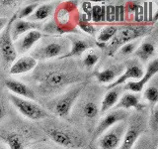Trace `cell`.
I'll use <instances>...</instances> for the list:
<instances>
[{"label": "cell", "instance_id": "ac0fdd59", "mask_svg": "<svg viewBox=\"0 0 158 149\" xmlns=\"http://www.w3.org/2000/svg\"><path fill=\"white\" fill-rule=\"evenodd\" d=\"M121 91L122 89L120 87L113 88L109 89L103 98L101 108L99 109V111H100L102 113H104L108 111H110L112 107L116 106V104L118 103V99H120V97H121V93H122Z\"/></svg>", "mask_w": 158, "mask_h": 149}, {"label": "cell", "instance_id": "d6a6232c", "mask_svg": "<svg viewBox=\"0 0 158 149\" xmlns=\"http://www.w3.org/2000/svg\"><path fill=\"white\" fill-rule=\"evenodd\" d=\"M125 7H126V11H127L130 14H133L138 12V10L140 9V5L136 2H130L127 5H125Z\"/></svg>", "mask_w": 158, "mask_h": 149}, {"label": "cell", "instance_id": "8d00e7d4", "mask_svg": "<svg viewBox=\"0 0 158 149\" xmlns=\"http://www.w3.org/2000/svg\"><path fill=\"white\" fill-rule=\"evenodd\" d=\"M5 114H6V111H5L4 106H0V120L5 116Z\"/></svg>", "mask_w": 158, "mask_h": 149}, {"label": "cell", "instance_id": "7c38bea8", "mask_svg": "<svg viewBox=\"0 0 158 149\" xmlns=\"http://www.w3.org/2000/svg\"><path fill=\"white\" fill-rule=\"evenodd\" d=\"M37 66V60L32 56H24L14 61L9 70L10 74H22L32 71Z\"/></svg>", "mask_w": 158, "mask_h": 149}, {"label": "cell", "instance_id": "d4e9b609", "mask_svg": "<svg viewBox=\"0 0 158 149\" xmlns=\"http://www.w3.org/2000/svg\"><path fill=\"white\" fill-rule=\"evenodd\" d=\"M106 18V13H105V5H95L92 7L91 14H90V19L93 22L99 23L105 21Z\"/></svg>", "mask_w": 158, "mask_h": 149}, {"label": "cell", "instance_id": "d590c367", "mask_svg": "<svg viewBox=\"0 0 158 149\" xmlns=\"http://www.w3.org/2000/svg\"><path fill=\"white\" fill-rule=\"evenodd\" d=\"M8 21H9V19L4 18V17H0V32L3 31V30L5 29V27L7 26Z\"/></svg>", "mask_w": 158, "mask_h": 149}, {"label": "cell", "instance_id": "603a6c76", "mask_svg": "<svg viewBox=\"0 0 158 149\" xmlns=\"http://www.w3.org/2000/svg\"><path fill=\"white\" fill-rule=\"evenodd\" d=\"M117 31H118V27L114 26V25H109V26H106L101 31V33L99 34V36L97 38L98 45L102 46V44H103V46L106 47L107 46L106 43L111 41V40L113 39V37L115 36Z\"/></svg>", "mask_w": 158, "mask_h": 149}, {"label": "cell", "instance_id": "836d02e7", "mask_svg": "<svg viewBox=\"0 0 158 149\" xmlns=\"http://www.w3.org/2000/svg\"><path fill=\"white\" fill-rule=\"evenodd\" d=\"M92 7H93V5L91 4V2H89V1H84L82 3V5H81V8L83 10L84 14H85L89 19H90V14H91Z\"/></svg>", "mask_w": 158, "mask_h": 149}, {"label": "cell", "instance_id": "8fae6325", "mask_svg": "<svg viewBox=\"0 0 158 149\" xmlns=\"http://www.w3.org/2000/svg\"><path fill=\"white\" fill-rule=\"evenodd\" d=\"M143 74H144V72L142 71V69L139 66H136V65L130 66L128 68H127L126 71L123 72L115 82L108 84L107 88L110 89L113 88L120 87L121 84L127 83L128 79H136V81H138V79H140L143 77Z\"/></svg>", "mask_w": 158, "mask_h": 149}, {"label": "cell", "instance_id": "3957f363", "mask_svg": "<svg viewBox=\"0 0 158 149\" xmlns=\"http://www.w3.org/2000/svg\"><path fill=\"white\" fill-rule=\"evenodd\" d=\"M9 97L13 106L25 117L33 119V120H41V119L47 118L48 116V114L44 108L38 106L37 103L33 102L32 101L19 97L17 96H14V94H10Z\"/></svg>", "mask_w": 158, "mask_h": 149}, {"label": "cell", "instance_id": "f35d334b", "mask_svg": "<svg viewBox=\"0 0 158 149\" xmlns=\"http://www.w3.org/2000/svg\"><path fill=\"white\" fill-rule=\"evenodd\" d=\"M37 149H47V148H37Z\"/></svg>", "mask_w": 158, "mask_h": 149}, {"label": "cell", "instance_id": "30bf717a", "mask_svg": "<svg viewBox=\"0 0 158 149\" xmlns=\"http://www.w3.org/2000/svg\"><path fill=\"white\" fill-rule=\"evenodd\" d=\"M44 37V34L39 30H32L29 31L21 38H18L16 43L14 44L16 52L18 53H26L31 50L33 46L38 41H40Z\"/></svg>", "mask_w": 158, "mask_h": 149}, {"label": "cell", "instance_id": "83f0119b", "mask_svg": "<svg viewBox=\"0 0 158 149\" xmlns=\"http://www.w3.org/2000/svg\"><path fill=\"white\" fill-rule=\"evenodd\" d=\"M39 6V3H32L29 4L27 6H25L23 9H21L19 11V13L17 14V19H24L30 17L31 15L35 12V10L37 9V7Z\"/></svg>", "mask_w": 158, "mask_h": 149}, {"label": "cell", "instance_id": "44dd1931", "mask_svg": "<svg viewBox=\"0 0 158 149\" xmlns=\"http://www.w3.org/2000/svg\"><path fill=\"white\" fill-rule=\"evenodd\" d=\"M154 54L155 46L151 42H144L140 44L135 51V55L142 62H147Z\"/></svg>", "mask_w": 158, "mask_h": 149}, {"label": "cell", "instance_id": "e0dca14e", "mask_svg": "<svg viewBox=\"0 0 158 149\" xmlns=\"http://www.w3.org/2000/svg\"><path fill=\"white\" fill-rule=\"evenodd\" d=\"M69 83V77L65 74L52 72L48 74L44 79V84L49 89H57Z\"/></svg>", "mask_w": 158, "mask_h": 149}, {"label": "cell", "instance_id": "74e56055", "mask_svg": "<svg viewBox=\"0 0 158 149\" xmlns=\"http://www.w3.org/2000/svg\"><path fill=\"white\" fill-rule=\"evenodd\" d=\"M1 3H4V5H13L16 2L15 1H1Z\"/></svg>", "mask_w": 158, "mask_h": 149}, {"label": "cell", "instance_id": "5b68a950", "mask_svg": "<svg viewBox=\"0 0 158 149\" xmlns=\"http://www.w3.org/2000/svg\"><path fill=\"white\" fill-rule=\"evenodd\" d=\"M82 91V86L76 87L72 89H70L69 92H67L64 96H62L58 101L54 103V111L59 115L60 117L66 118L69 115L71 108L73 106L74 102L77 99L78 96L80 94Z\"/></svg>", "mask_w": 158, "mask_h": 149}, {"label": "cell", "instance_id": "1f68e13d", "mask_svg": "<svg viewBox=\"0 0 158 149\" xmlns=\"http://www.w3.org/2000/svg\"><path fill=\"white\" fill-rule=\"evenodd\" d=\"M105 13H106L105 21H108V22L115 21V6H114V5L105 6Z\"/></svg>", "mask_w": 158, "mask_h": 149}, {"label": "cell", "instance_id": "4fadbf2b", "mask_svg": "<svg viewBox=\"0 0 158 149\" xmlns=\"http://www.w3.org/2000/svg\"><path fill=\"white\" fill-rule=\"evenodd\" d=\"M5 86H6V88L10 92L14 93V96H17L19 97H22V98L26 99H35V97H36L33 89H31L28 86L19 81L7 79L5 82Z\"/></svg>", "mask_w": 158, "mask_h": 149}, {"label": "cell", "instance_id": "52a82bcc", "mask_svg": "<svg viewBox=\"0 0 158 149\" xmlns=\"http://www.w3.org/2000/svg\"><path fill=\"white\" fill-rule=\"evenodd\" d=\"M67 53L66 47L63 42L60 41H53L47 44L46 46H43L40 48L37 53L32 56L35 59H52V58H61Z\"/></svg>", "mask_w": 158, "mask_h": 149}, {"label": "cell", "instance_id": "f546056e", "mask_svg": "<svg viewBox=\"0 0 158 149\" xmlns=\"http://www.w3.org/2000/svg\"><path fill=\"white\" fill-rule=\"evenodd\" d=\"M136 41H131L130 43H127L125 45H123V46L118 49V53L123 56H128V55L132 54L133 52L135 51L136 49Z\"/></svg>", "mask_w": 158, "mask_h": 149}, {"label": "cell", "instance_id": "277c9868", "mask_svg": "<svg viewBox=\"0 0 158 149\" xmlns=\"http://www.w3.org/2000/svg\"><path fill=\"white\" fill-rule=\"evenodd\" d=\"M17 19V14L13 15L11 19H9L7 27L4 29L2 36L0 37V52L6 63H12L17 57V52L14 46L13 39L11 37V26L13 22Z\"/></svg>", "mask_w": 158, "mask_h": 149}, {"label": "cell", "instance_id": "2e32d148", "mask_svg": "<svg viewBox=\"0 0 158 149\" xmlns=\"http://www.w3.org/2000/svg\"><path fill=\"white\" fill-rule=\"evenodd\" d=\"M48 136L56 144L64 147H73L74 146V139L70 133L66 132L65 130L57 128H51L48 130Z\"/></svg>", "mask_w": 158, "mask_h": 149}, {"label": "cell", "instance_id": "9c48e42d", "mask_svg": "<svg viewBox=\"0 0 158 149\" xmlns=\"http://www.w3.org/2000/svg\"><path fill=\"white\" fill-rule=\"evenodd\" d=\"M144 128V124L140 120L133 121L130 126L127 127V132L123 138L120 147L118 149H132L137 138L139 137L140 133Z\"/></svg>", "mask_w": 158, "mask_h": 149}, {"label": "cell", "instance_id": "8992f818", "mask_svg": "<svg viewBox=\"0 0 158 149\" xmlns=\"http://www.w3.org/2000/svg\"><path fill=\"white\" fill-rule=\"evenodd\" d=\"M127 117V113L123 111V109H116V111L109 112L108 114H106L105 117L99 122L98 126L96 127L95 131L93 133L92 140L93 141L96 140L98 137H100L104 132L108 130L109 128H111L112 126H114L115 124L125 121V119Z\"/></svg>", "mask_w": 158, "mask_h": 149}, {"label": "cell", "instance_id": "484cf974", "mask_svg": "<svg viewBox=\"0 0 158 149\" xmlns=\"http://www.w3.org/2000/svg\"><path fill=\"white\" fill-rule=\"evenodd\" d=\"M99 107L96 103H94L92 102H89L85 103V106H83V114L87 118H94L98 115L99 113Z\"/></svg>", "mask_w": 158, "mask_h": 149}, {"label": "cell", "instance_id": "4dcf8cb0", "mask_svg": "<svg viewBox=\"0 0 158 149\" xmlns=\"http://www.w3.org/2000/svg\"><path fill=\"white\" fill-rule=\"evenodd\" d=\"M78 27L80 28L82 31L86 32L87 34H90V35H94L96 33V29L93 25L87 21V20H83V19H79L78 20Z\"/></svg>", "mask_w": 158, "mask_h": 149}, {"label": "cell", "instance_id": "f1b7e54d", "mask_svg": "<svg viewBox=\"0 0 158 149\" xmlns=\"http://www.w3.org/2000/svg\"><path fill=\"white\" fill-rule=\"evenodd\" d=\"M99 61V55L95 52H89L83 60V64L87 69H92Z\"/></svg>", "mask_w": 158, "mask_h": 149}, {"label": "cell", "instance_id": "9a60e30c", "mask_svg": "<svg viewBox=\"0 0 158 149\" xmlns=\"http://www.w3.org/2000/svg\"><path fill=\"white\" fill-rule=\"evenodd\" d=\"M40 27V24L32 21H26V20L17 19L13 22L11 26V37L13 41L20 38V36L23 34H26L32 30H37Z\"/></svg>", "mask_w": 158, "mask_h": 149}, {"label": "cell", "instance_id": "e575fe53", "mask_svg": "<svg viewBox=\"0 0 158 149\" xmlns=\"http://www.w3.org/2000/svg\"><path fill=\"white\" fill-rule=\"evenodd\" d=\"M157 114H158V111H157V108L154 109V111H153V114H152V127L154 130H156L157 129Z\"/></svg>", "mask_w": 158, "mask_h": 149}, {"label": "cell", "instance_id": "7402d4cb", "mask_svg": "<svg viewBox=\"0 0 158 149\" xmlns=\"http://www.w3.org/2000/svg\"><path fill=\"white\" fill-rule=\"evenodd\" d=\"M91 47V44L88 41L85 40H76L72 43V47L69 51L59 59H66V58H70V57H76V56H80V55L85 52L86 50H88Z\"/></svg>", "mask_w": 158, "mask_h": 149}, {"label": "cell", "instance_id": "ba28073f", "mask_svg": "<svg viewBox=\"0 0 158 149\" xmlns=\"http://www.w3.org/2000/svg\"><path fill=\"white\" fill-rule=\"evenodd\" d=\"M158 72V60L155 59L148 65L146 68L145 73L143 74V77L138 79V81H133V82H127V84L125 86V89L131 91L135 93H140L142 91L143 87L150 81L153 76H155Z\"/></svg>", "mask_w": 158, "mask_h": 149}, {"label": "cell", "instance_id": "7a4b0ae2", "mask_svg": "<svg viewBox=\"0 0 158 149\" xmlns=\"http://www.w3.org/2000/svg\"><path fill=\"white\" fill-rule=\"evenodd\" d=\"M127 125L125 121L118 122L106 130L99 137L98 145L100 149H118L127 132Z\"/></svg>", "mask_w": 158, "mask_h": 149}, {"label": "cell", "instance_id": "cb8c5ba5", "mask_svg": "<svg viewBox=\"0 0 158 149\" xmlns=\"http://www.w3.org/2000/svg\"><path fill=\"white\" fill-rule=\"evenodd\" d=\"M9 149H25L22 136L18 133H10L6 137Z\"/></svg>", "mask_w": 158, "mask_h": 149}, {"label": "cell", "instance_id": "d6986e66", "mask_svg": "<svg viewBox=\"0 0 158 149\" xmlns=\"http://www.w3.org/2000/svg\"><path fill=\"white\" fill-rule=\"evenodd\" d=\"M117 109H128L137 108L139 109L142 106L139 103V97L135 93H125L120 97V101L116 104Z\"/></svg>", "mask_w": 158, "mask_h": 149}, {"label": "cell", "instance_id": "6da1fadb", "mask_svg": "<svg viewBox=\"0 0 158 149\" xmlns=\"http://www.w3.org/2000/svg\"><path fill=\"white\" fill-rule=\"evenodd\" d=\"M148 32V27L143 25H127V26L118 28L115 36L111 40V43L107 45V55L114 56L123 45L135 41V39L142 37Z\"/></svg>", "mask_w": 158, "mask_h": 149}, {"label": "cell", "instance_id": "5bb4252c", "mask_svg": "<svg viewBox=\"0 0 158 149\" xmlns=\"http://www.w3.org/2000/svg\"><path fill=\"white\" fill-rule=\"evenodd\" d=\"M123 72H125V67L123 65H118V66H113L101 72H98L95 76L99 83L110 84L115 82Z\"/></svg>", "mask_w": 158, "mask_h": 149}, {"label": "cell", "instance_id": "4316f807", "mask_svg": "<svg viewBox=\"0 0 158 149\" xmlns=\"http://www.w3.org/2000/svg\"><path fill=\"white\" fill-rule=\"evenodd\" d=\"M143 97L146 99L148 102H150L151 104H156L158 102V88L154 86L148 87L145 92Z\"/></svg>", "mask_w": 158, "mask_h": 149}, {"label": "cell", "instance_id": "ffe728a7", "mask_svg": "<svg viewBox=\"0 0 158 149\" xmlns=\"http://www.w3.org/2000/svg\"><path fill=\"white\" fill-rule=\"evenodd\" d=\"M54 6L52 4H42L39 5L35 12L29 17V21H44V19L48 18L53 12Z\"/></svg>", "mask_w": 158, "mask_h": 149}]
</instances>
